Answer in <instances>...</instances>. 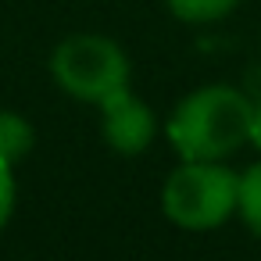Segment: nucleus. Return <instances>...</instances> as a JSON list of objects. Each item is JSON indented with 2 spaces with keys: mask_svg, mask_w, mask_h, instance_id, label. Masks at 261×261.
I'll use <instances>...</instances> for the list:
<instances>
[{
  "mask_svg": "<svg viewBox=\"0 0 261 261\" xmlns=\"http://www.w3.org/2000/svg\"><path fill=\"white\" fill-rule=\"evenodd\" d=\"M254 104L232 86H200L168 118V140L186 161H222L250 143Z\"/></svg>",
  "mask_w": 261,
  "mask_h": 261,
  "instance_id": "nucleus-1",
  "label": "nucleus"
},
{
  "mask_svg": "<svg viewBox=\"0 0 261 261\" xmlns=\"http://www.w3.org/2000/svg\"><path fill=\"white\" fill-rule=\"evenodd\" d=\"M236 211L250 225L254 236H261V161L250 165L240 175V193H236Z\"/></svg>",
  "mask_w": 261,
  "mask_h": 261,
  "instance_id": "nucleus-6",
  "label": "nucleus"
},
{
  "mask_svg": "<svg viewBox=\"0 0 261 261\" xmlns=\"http://www.w3.org/2000/svg\"><path fill=\"white\" fill-rule=\"evenodd\" d=\"M100 111H104V143H108L111 150L133 158V154H143V150L150 147L154 129H158L154 111H150L143 100H136L129 90L111 93V97L100 104Z\"/></svg>",
  "mask_w": 261,
  "mask_h": 261,
  "instance_id": "nucleus-4",
  "label": "nucleus"
},
{
  "mask_svg": "<svg viewBox=\"0 0 261 261\" xmlns=\"http://www.w3.org/2000/svg\"><path fill=\"white\" fill-rule=\"evenodd\" d=\"M50 75L68 97L100 108L111 93L129 90V58L108 36L75 33L50 54Z\"/></svg>",
  "mask_w": 261,
  "mask_h": 261,
  "instance_id": "nucleus-2",
  "label": "nucleus"
},
{
  "mask_svg": "<svg viewBox=\"0 0 261 261\" xmlns=\"http://www.w3.org/2000/svg\"><path fill=\"white\" fill-rule=\"evenodd\" d=\"M15 211V175H11V161L0 158V225H4Z\"/></svg>",
  "mask_w": 261,
  "mask_h": 261,
  "instance_id": "nucleus-8",
  "label": "nucleus"
},
{
  "mask_svg": "<svg viewBox=\"0 0 261 261\" xmlns=\"http://www.w3.org/2000/svg\"><path fill=\"white\" fill-rule=\"evenodd\" d=\"M240 175L218 161H186L161 186V211L182 229H215L236 211Z\"/></svg>",
  "mask_w": 261,
  "mask_h": 261,
  "instance_id": "nucleus-3",
  "label": "nucleus"
},
{
  "mask_svg": "<svg viewBox=\"0 0 261 261\" xmlns=\"http://www.w3.org/2000/svg\"><path fill=\"white\" fill-rule=\"evenodd\" d=\"M168 11L182 22H215V18H225L240 0H165Z\"/></svg>",
  "mask_w": 261,
  "mask_h": 261,
  "instance_id": "nucleus-7",
  "label": "nucleus"
},
{
  "mask_svg": "<svg viewBox=\"0 0 261 261\" xmlns=\"http://www.w3.org/2000/svg\"><path fill=\"white\" fill-rule=\"evenodd\" d=\"M250 143L261 150V100L254 104V118H250Z\"/></svg>",
  "mask_w": 261,
  "mask_h": 261,
  "instance_id": "nucleus-9",
  "label": "nucleus"
},
{
  "mask_svg": "<svg viewBox=\"0 0 261 261\" xmlns=\"http://www.w3.org/2000/svg\"><path fill=\"white\" fill-rule=\"evenodd\" d=\"M33 140H36V133L29 125V118H22L18 111H0V158L11 165L22 161L33 150Z\"/></svg>",
  "mask_w": 261,
  "mask_h": 261,
  "instance_id": "nucleus-5",
  "label": "nucleus"
}]
</instances>
